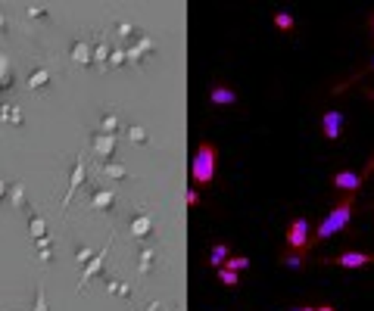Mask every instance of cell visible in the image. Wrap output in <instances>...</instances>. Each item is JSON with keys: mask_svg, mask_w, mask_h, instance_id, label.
I'll use <instances>...</instances> for the list:
<instances>
[{"mask_svg": "<svg viewBox=\"0 0 374 311\" xmlns=\"http://www.w3.org/2000/svg\"><path fill=\"white\" fill-rule=\"evenodd\" d=\"M315 311H337L334 305H328V302H321V305H315Z\"/></svg>", "mask_w": 374, "mask_h": 311, "instance_id": "15", "label": "cell"}, {"mask_svg": "<svg viewBox=\"0 0 374 311\" xmlns=\"http://www.w3.org/2000/svg\"><path fill=\"white\" fill-rule=\"evenodd\" d=\"M209 103L212 106H234L237 103V91H231L228 84H212V88H209Z\"/></svg>", "mask_w": 374, "mask_h": 311, "instance_id": "7", "label": "cell"}, {"mask_svg": "<svg viewBox=\"0 0 374 311\" xmlns=\"http://www.w3.org/2000/svg\"><path fill=\"white\" fill-rule=\"evenodd\" d=\"M156 308H160V302H150L147 305V311H156Z\"/></svg>", "mask_w": 374, "mask_h": 311, "instance_id": "17", "label": "cell"}, {"mask_svg": "<svg viewBox=\"0 0 374 311\" xmlns=\"http://www.w3.org/2000/svg\"><path fill=\"white\" fill-rule=\"evenodd\" d=\"M290 311H315L312 305H299V308H290Z\"/></svg>", "mask_w": 374, "mask_h": 311, "instance_id": "16", "label": "cell"}, {"mask_svg": "<svg viewBox=\"0 0 374 311\" xmlns=\"http://www.w3.org/2000/svg\"><path fill=\"white\" fill-rule=\"evenodd\" d=\"M228 256H231V249H228V243H212V252H209V265L219 271L221 265L228 262Z\"/></svg>", "mask_w": 374, "mask_h": 311, "instance_id": "8", "label": "cell"}, {"mask_svg": "<svg viewBox=\"0 0 374 311\" xmlns=\"http://www.w3.org/2000/svg\"><path fill=\"white\" fill-rule=\"evenodd\" d=\"M321 134H325L328 143H337L343 134V112L340 110H328L321 115Z\"/></svg>", "mask_w": 374, "mask_h": 311, "instance_id": "6", "label": "cell"}, {"mask_svg": "<svg viewBox=\"0 0 374 311\" xmlns=\"http://www.w3.org/2000/svg\"><path fill=\"white\" fill-rule=\"evenodd\" d=\"M352 209H356V197L352 193H343L340 199L334 202V209L321 218L318 224V230L312 234V249L315 246H321V243H328L334 234H340L343 227H349V218H352Z\"/></svg>", "mask_w": 374, "mask_h": 311, "instance_id": "1", "label": "cell"}, {"mask_svg": "<svg viewBox=\"0 0 374 311\" xmlns=\"http://www.w3.org/2000/svg\"><path fill=\"white\" fill-rule=\"evenodd\" d=\"M175 311H178V308H175Z\"/></svg>", "mask_w": 374, "mask_h": 311, "instance_id": "20", "label": "cell"}, {"mask_svg": "<svg viewBox=\"0 0 374 311\" xmlns=\"http://www.w3.org/2000/svg\"><path fill=\"white\" fill-rule=\"evenodd\" d=\"M191 175H193V187H209L215 175H219V150H215V143L209 140H200V147H197V153H193V168H191Z\"/></svg>", "mask_w": 374, "mask_h": 311, "instance_id": "3", "label": "cell"}, {"mask_svg": "<svg viewBox=\"0 0 374 311\" xmlns=\"http://www.w3.org/2000/svg\"><path fill=\"white\" fill-rule=\"evenodd\" d=\"M82 180H84V165H82V159H78V165H75V175H72V184H69V197L63 199V206H69V199H72V193L82 187Z\"/></svg>", "mask_w": 374, "mask_h": 311, "instance_id": "10", "label": "cell"}, {"mask_svg": "<svg viewBox=\"0 0 374 311\" xmlns=\"http://www.w3.org/2000/svg\"><path fill=\"white\" fill-rule=\"evenodd\" d=\"M184 199H187V206H200V190H197V187H187Z\"/></svg>", "mask_w": 374, "mask_h": 311, "instance_id": "13", "label": "cell"}, {"mask_svg": "<svg viewBox=\"0 0 374 311\" xmlns=\"http://www.w3.org/2000/svg\"><path fill=\"white\" fill-rule=\"evenodd\" d=\"M371 171H374V156H371V162H368V168H365V171L347 168V171H337V175H330V187H334V190H340V193H352V197H359Z\"/></svg>", "mask_w": 374, "mask_h": 311, "instance_id": "4", "label": "cell"}, {"mask_svg": "<svg viewBox=\"0 0 374 311\" xmlns=\"http://www.w3.org/2000/svg\"><path fill=\"white\" fill-rule=\"evenodd\" d=\"M371 69H374V60H371Z\"/></svg>", "mask_w": 374, "mask_h": 311, "instance_id": "19", "label": "cell"}, {"mask_svg": "<svg viewBox=\"0 0 374 311\" xmlns=\"http://www.w3.org/2000/svg\"><path fill=\"white\" fill-rule=\"evenodd\" d=\"M371 38H374V16H371Z\"/></svg>", "mask_w": 374, "mask_h": 311, "instance_id": "18", "label": "cell"}, {"mask_svg": "<svg viewBox=\"0 0 374 311\" xmlns=\"http://www.w3.org/2000/svg\"><path fill=\"white\" fill-rule=\"evenodd\" d=\"M287 252L280 256V262L290 265V267H299L306 262V256L312 252V234H309V218L297 215L290 224H287Z\"/></svg>", "mask_w": 374, "mask_h": 311, "instance_id": "2", "label": "cell"}, {"mask_svg": "<svg viewBox=\"0 0 374 311\" xmlns=\"http://www.w3.org/2000/svg\"><path fill=\"white\" fill-rule=\"evenodd\" d=\"M275 28H280V32H293V28H297V22H293V16L290 13H275Z\"/></svg>", "mask_w": 374, "mask_h": 311, "instance_id": "11", "label": "cell"}, {"mask_svg": "<svg viewBox=\"0 0 374 311\" xmlns=\"http://www.w3.org/2000/svg\"><path fill=\"white\" fill-rule=\"evenodd\" d=\"M321 265H334V267H347V271H359V267L374 265V252H337V256L321 258Z\"/></svg>", "mask_w": 374, "mask_h": 311, "instance_id": "5", "label": "cell"}, {"mask_svg": "<svg viewBox=\"0 0 374 311\" xmlns=\"http://www.w3.org/2000/svg\"><path fill=\"white\" fill-rule=\"evenodd\" d=\"M221 267H228V271H234V274H243L250 267V258L247 256H228V262Z\"/></svg>", "mask_w": 374, "mask_h": 311, "instance_id": "9", "label": "cell"}, {"mask_svg": "<svg viewBox=\"0 0 374 311\" xmlns=\"http://www.w3.org/2000/svg\"><path fill=\"white\" fill-rule=\"evenodd\" d=\"M219 280H221L225 286H240V274L228 271V267H219Z\"/></svg>", "mask_w": 374, "mask_h": 311, "instance_id": "12", "label": "cell"}, {"mask_svg": "<svg viewBox=\"0 0 374 311\" xmlns=\"http://www.w3.org/2000/svg\"><path fill=\"white\" fill-rule=\"evenodd\" d=\"M34 311H47V302H44V286L38 289V308H34Z\"/></svg>", "mask_w": 374, "mask_h": 311, "instance_id": "14", "label": "cell"}]
</instances>
